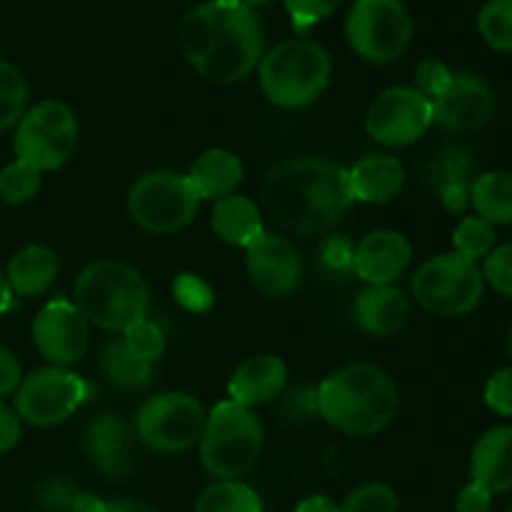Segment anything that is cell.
I'll return each mask as SVG.
<instances>
[{
  "instance_id": "cell-21",
  "label": "cell",
  "mask_w": 512,
  "mask_h": 512,
  "mask_svg": "<svg viewBox=\"0 0 512 512\" xmlns=\"http://www.w3.org/2000/svg\"><path fill=\"white\" fill-rule=\"evenodd\" d=\"M470 478L493 495L512 490V425L485 430L470 453Z\"/></svg>"
},
{
  "instance_id": "cell-46",
  "label": "cell",
  "mask_w": 512,
  "mask_h": 512,
  "mask_svg": "<svg viewBox=\"0 0 512 512\" xmlns=\"http://www.w3.org/2000/svg\"><path fill=\"white\" fill-rule=\"evenodd\" d=\"M238 3H243V5H250V8H255V5H260V3H268V0H238Z\"/></svg>"
},
{
  "instance_id": "cell-6",
  "label": "cell",
  "mask_w": 512,
  "mask_h": 512,
  "mask_svg": "<svg viewBox=\"0 0 512 512\" xmlns=\"http://www.w3.org/2000/svg\"><path fill=\"white\" fill-rule=\"evenodd\" d=\"M265 430L253 408L223 400L205 418L200 463L215 480H240L255 468Z\"/></svg>"
},
{
  "instance_id": "cell-26",
  "label": "cell",
  "mask_w": 512,
  "mask_h": 512,
  "mask_svg": "<svg viewBox=\"0 0 512 512\" xmlns=\"http://www.w3.org/2000/svg\"><path fill=\"white\" fill-rule=\"evenodd\" d=\"M470 203L485 223L512 225V173L488 170L470 185Z\"/></svg>"
},
{
  "instance_id": "cell-33",
  "label": "cell",
  "mask_w": 512,
  "mask_h": 512,
  "mask_svg": "<svg viewBox=\"0 0 512 512\" xmlns=\"http://www.w3.org/2000/svg\"><path fill=\"white\" fill-rule=\"evenodd\" d=\"M340 512H400V498L388 483H363L345 495Z\"/></svg>"
},
{
  "instance_id": "cell-32",
  "label": "cell",
  "mask_w": 512,
  "mask_h": 512,
  "mask_svg": "<svg viewBox=\"0 0 512 512\" xmlns=\"http://www.w3.org/2000/svg\"><path fill=\"white\" fill-rule=\"evenodd\" d=\"M40 175L43 173L20 163V160L5 165L0 170V200L8 205L30 203L40 190Z\"/></svg>"
},
{
  "instance_id": "cell-8",
  "label": "cell",
  "mask_w": 512,
  "mask_h": 512,
  "mask_svg": "<svg viewBox=\"0 0 512 512\" xmlns=\"http://www.w3.org/2000/svg\"><path fill=\"white\" fill-rule=\"evenodd\" d=\"M78 135V118L68 103L55 98L40 100L25 110L20 123L15 125V158L38 173H50L73 158Z\"/></svg>"
},
{
  "instance_id": "cell-10",
  "label": "cell",
  "mask_w": 512,
  "mask_h": 512,
  "mask_svg": "<svg viewBox=\"0 0 512 512\" xmlns=\"http://www.w3.org/2000/svg\"><path fill=\"white\" fill-rule=\"evenodd\" d=\"M345 40L365 63H395L410 48L413 18L403 0H355L345 18Z\"/></svg>"
},
{
  "instance_id": "cell-20",
  "label": "cell",
  "mask_w": 512,
  "mask_h": 512,
  "mask_svg": "<svg viewBox=\"0 0 512 512\" xmlns=\"http://www.w3.org/2000/svg\"><path fill=\"white\" fill-rule=\"evenodd\" d=\"M355 323L373 338H388L403 330L410 318V298L395 285H368L353 305Z\"/></svg>"
},
{
  "instance_id": "cell-15",
  "label": "cell",
  "mask_w": 512,
  "mask_h": 512,
  "mask_svg": "<svg viewBox=\"0 0 512 512\" xmlns=\"http://www.w3.org/2000/svg\"><path fill=\"white\" fill-rule=\"evenodd\" d=\"M433 123L448 133H475L495 113L493 88L480 75L453 73L433 100Z\"/></svg>"
},
{
  "instance_id": "cell-7",
  "label": "cell",
  "mask_w": 512,
  "mask_h": 512,
  "mask_svg": "<svg viewBox=\"0 0 512 512\" xmlns=\"http://www.w3.org/2000/svg\"><path fill=\"white\" fill-rule=\"evenodd\" d=\"M198 208L200 198L185 173L150 170L130 185L128 215L150 235L180 233L193 223Z\"/></svg>"
},
{
  "instance_id": "cell-16",
  "label": "cell",
  "mask_w": 512,
  "mask_h": 512,
  "mask_svg": "<svg viewBox=\"0 0 512 512\" xmlns=\"http://www.w3.org/2000/svg\"><path fill=\"white\" fill-rule=\"evenodd\" d=\"M245 265L250 283L268 298H288L303 275L300 253L288 238L278 233H263L255 238L245 248Z\"/></svg>"
},
{
  "instance_id": "cell-5",
  "label": "cell",
  "mask_w": 512,
  "mask_h": 512,
  "mask_svg": "<svg viewBox=\"0 0 512 512\" xmlns=\"http://www.w3.org/2000/svg\"><path fill=\"white\" fill-rule=\"evenodd\" d=\"M333 73L330 53L315 40H283L260 58V88L268 103L283 110L313 105L325 93Z\"/></svg>"
},
{
  "instance_id": "cell-13",
  "label": "cell",
  "mask_w": 512,
  "mask_h": 512,
  "mask_svg": "<svg viewBox=\"0 0 512 512\" xmlns=\"http://www.w3.org/2000/svg\"><path fill=\"white\" fill-rule=\"evenodd\" d=\"M433 125V103L413 85H393L370 103L365 130L370 138L388 148L413 145Z\"/></svg>"
},
{
  "instance_id": "cell-27",
  "label": "cell",
  "mask_w": 512,
  "mask_h": 512,
  "mask_svg": "<svg viewBox=\"0 0 512 512\" xmlns=\"http://www.w3.org/2000/svg\"><path fill=\"white\" fill-rule=\"evenodd\" d=\"M100 368H103L105 378L113 385L125 390H140L150 383L153 378V365L143 363L135 358L128 348H125L123 338L110 340L100 353Z\"/></svg>"
},
{
  "instance_id": "cell-34",
  "label": "cell",
  "mask_w": 512,
  "mask_h": 512,
  "mask_svg": "<svg viewBox=\"0 0 512 512\" xmlns=\"http://www.w3.org/2000/svg\"><path fill=\"white\" fill-rule=\"evenodd\" d=\"M123 343H125V348L135 355V358L143 360V363H148V365L158 363L165 353L163 330H160L155 323H150V320H140L138 325H133V328L125 330Z\"/></svg>"
},
{
  "instance_id": "cell-37",
  "label": "cell",
  "mask_w": 512,
  "mask_h": 512,
  "mask_svg": "<svg viewBox=\"0 0 512 512\" xmlns=\"http://www.w3.org/2000/svg\"><path fill=\"white\" fill-rule=\"evenodd\" d=\"M283 3L290 20H293V25L303 33L310 25L320 23V20L328 18L330 13H335V8H338L343 0H283Z\"/></svg>"
},
{
  "instance_id": "cell-29",
  "label": "cell",
  "mask_w": 512,
  "mask_h": 512,
  "mask_svg": "<svg viewBox=\"0 0 512 512\" xmlns=\"http://www.w3.org/2000/svg\"><path fill=\"white\" fill-rule=\"evenodd\" d=\"M28 80L8 60H0V130L15 128L28 110Z\"/></svg>"
},
{
  "instance_id": "cell-30",
  "label": "cell",
  "mask_w": 512,
  "mask_h": 512,
  "mask_svg": "<svg viewBox=\"0 0 512 512\" xmlns=\"http://www.w3.org/2000/svg\"><path fill=\"white\" fill-rule=\"evenodd\" d=\"M478 33L498 53H512V0H488L478 13Z\"/></svg>"
},
{
  "instance_id": "cell-36",
  "label": "cell",
  "mask_w": 512,
  "mask_h": 512,
  "mask_svg": "<svg viewBox=\"0 0 512 512\" xmlns=\"http://www.w3.org/2000/svg\"><path fill=\"white\" fill-rule=\"evenodd\" d=\"M480 270H483L485 285H490L503 298H512V243L495 245Z\"/></svg>"
},
{
  "instance_id": "cell-23",
  "label": "cell",
  "mask_w": 512,
  "mask_h": 512,
  "mask_svg": "<svg viewBox=\"0 0 512 512\" xmlns=\"http://www.w3.org/2000/svg\"><path fill=\"white\" fill-rule=\"evenodd\" d=\"M190 185L195 188L200 200H220L235 193L243 183L245 168L235 153L225 148H210L193 160L188 173Z\"/></svg>"
},
{
  "instance_id": "cell-25",
  "label": "cell",
  "mask_w": 512,
  "mask_h": 512,
  "mask_svg": "<svg viewBox=\"0 0 512 512\" xmlns=\"http://www.w3.org/2000/svg\"><path fill=\"white\" fill-rule=\"evenodd\" d=\"M210 225H213L215 235L233 248H248L255 238L265 233L258 205L238 193L215 200Z\"/></svg>"
},
{
  "instance_id": "cell-17",
  "label": "cell",
  "mask_w": 512,
  "mask_h": 512,
  "mask_svg": "<svg viewBox=\"0 0 512 512\" xmlns=\"http://www.w3.org/2000/svg\"><path fill=\"white\" fill-rule=\"evenodd\" d=\"M413 245L400 230H373L353 250L355 275L368 285H393L408 270Z\"/></svg>"
},
{
  "instance_id": "cell-1",
  "label": "cell",
  "mask_w": 512,
  "mask_h": 512,
  "mask_svg": "<svg viewBox=\"0 0 512 512\" xmlns=\"http://www.w3.org/2000/svg\"><path fill=\"white\" fill-rule=\"evenodd\" d=\"M178 45L195 73L213 83H240L260 65L265 30L258 13L238 0H208L180 18Z\"/></svg>"
},
{
  "instance_id": "cell-40",
  "label": "cell",
  "mask_w": 512,
  "mask_h": 512,
  "mask_svg": "<svg viewBox=\"0 0 512 512\" xmlns=\"http://www.w3.org/2000/svg\"><path fill=\"white\" fill-rule=\"evenodd\" d=\"M490 508H493V493L473 480L460 488L458 498H455V512H490Z\"/></svg>"
},
{
  "instance_id": "cell-11",
  "label": "cell",
  "mask_w": 512,
  "mask_h": 512,
  "mask_svg": "<svg viewBox=\"0 0 512 512\" xmlns=\"http://www.w3.org/2000/svg\"><path fill=\"white\" fill-rule=\"evenodd\" d=\"M203 403L190 393H158L135 413V438L153 453H185L200 443L205 428Z\"/></svg>"
},
{
  "instance_id": "cell-9",
  "label": "cell",
  "mask_w": 512,
  "mask_h": 512,
  "mask_svg": "<svg viewBox=\"0 0 512 512\" xmlns=\"http://www.w3.org/2000/svg\"><path fill=\"white\" fill-rule=\"evenodd\" d=\"M485 293L483 270L458 253L428 258L413 275V298L428 313L460 318L473 313Z\"/></svg>"
},
{
  "instance_id": "cell-44",
  "label": "cell",
  "mask_w": 512,
  "mask_h": 512,
  "mask_svg": "<svg viewBox=\"0 0 512 512\" xmlns=\"http://www.w3.org/2000/svg\"><path fill=\"white\" fill-rule=\"evenodd\" d=\"M100 512H158L150 505L138 503V500H118V503H108L100 508Z\"/></svg>"
},
{
  "instance_id": "cell-14",
  "label": "cell",
  "mask_w": 512,
  "mask_h": 512,
  "mask_svg": "<svg viewBox=\"0 0 512 512\" xmlns=\"http://www.w3.org/2000/svg\"><path fill=\"white\" fill-rule=\"evenodd\" d=\"M33 343L50 365L68 368L88 353L90 323L68 298H55L35 315Z\"/></svg>"
},
{
  "instance_id": "cell-45",
  "label": "cell",
  "mask_w": 512,
  "mask_h": 512,
  "mask_svg": "<svg viewBox=\"0 0 512 512\" xmlns=\"http://www.w3.org/2000/svg\"><path fill=\"white\" fill-rule=\"evenodd\" d=\"M13 308V290H10L5 275H0V318Z\"/></svg>"
},
{
  "instance_id": "cell-38",
  "label": "cell",
  "mask_w": 512,
  "mask_h": 512,
  "mask_svg": "<svg viewBox=\"0 0 512 512\" xmlns=\"http://www.w3.org/2000/svg\"><path fill=\"white\" fill-rule=\"evenodd\" d=\"M485 405L493 410L495 415L512 418V365L510 368L495 370L485 383Z\"/></svg>"
},
{
  "instance_id": "cell-28",
  "label": "cell",
  "mask_w": 512,
  "mask_h": 512,
  "mask_svg": "<svg viewBox=\"0 0 512 512\" xmlns=\"http://www.w3.org/2000/svg\"><path fill=\"white\" fill-rule=\"evenodd\" d=\"M193 512H263V500L243 480H215L195 500Z\"/></svg>"
},
{
  "instance_id": "cell-39",
  "label": "cell",
  "mask_w": 512,
  "mask_h": 512,
  "mask_svg": "<svg viewBox=\"0 0 512 512\" xmlns=\"http://www.w3.org/2000/svg\"><path fill=\"white\" fill-rule=\"evenodd\" d=\"M450 75H453V70H450L448 65L440 63V60H435V58H425V60H420L418 68H415L413 88H418L420 93L428 95V98L433 100L435 95L445 88V83L450 80Z\"/></svg>"
},
{
  "instance_id": "cell-12",
  "label": "cell",
  "mask_w": 512,
  "mask_h": 512,
  "mask_svg": "<svg viewBox=\"0 0 512 512\" xmlns=\"http://www.w3.org/2000/svg\"><path fill=\"white\" fill-rule=\"evenodd\" d=\"M90 385L68 368H40L20 380L15 390V413L20 423L53 428L65 423L88 400Z\"/></svg>"
},
{
  "instance_id": "cell-42",
  "label": "cell",
  "mask_w": 512,
  "mask_h": 512,
  "mask_svg": "<svg viewBox=\"0 0 512 512\" xmlns=\"http://www.w3.org/2000/svg\"><path fill=\"white\" fill-rule=\"evenodd\" d=\"M20 433H23V425H20L18 413L0 400V455L10 453L20 443Z\"/></svg>"
},
{
  "instance_id": "cell-3",
  "label": "cell",
  "mask_w": 512,
  "mask_h": 512,
  "mask_svg": "<svg viewBox=\"0 0 512 512\" xmlns=\"http://www.w3.org/2000/svg\"><path fill=\"white\" fill-rule=\"evenodd\" d=\"M315 403L330 428L353 438H370L398 415V388L378 365L350 363L320 383Z\"/></svg>"
},
{
  "instance_id": "cell-48",
  "label": "cell",
  "mask_w": 512,
  "mask_h": 512,
  "mask_svg": "<svg viewBox=\"0 0 512 512\" xmlns=\"http://www.w3.org/2000/svg\"><path fill=\"white\" fill-rule=\"evenodd\" d=\"M508 512H512V505H510V510H508Z\"/></svg>"
},
{
  "instance_id": "cell-31",
  "label": "cell",
  "mask_w": 512,
  "mask_h": 512,
  "mask_svg": "<svg viewBox=\"0 0 512 512\" xmlns=\"http://www.w3.org/2000/svg\"><path fill=\"white\" fill-rule=\"evenodd\" d=\"M453 248V253L463 255L473 263L485 260L495 248V228L478 215H465L453 230Z\"/></svg>"
},
{
  "instance_id": "cell-18",
  "label": "cell",
  "mask_w": 512,
  "mask_h": 512,
  "mask_svg": "<svg viewBox=\"0 0 512 512\" xmlns=\"http://www.w3.org/2000/svg\"><path fill=\"white\" fill-rule=\"evenodd\" d=\"M85 455L105 478H128L135 470V433L118 415H100L85 430Z\"/></svg>"
},
{
  "instance_id": "cell-2",
  "label": "cell",
  "mask_w": 512,
  "mask_h": 512,
  "mask_svg": "<svg viewBox=\"0 0 512 512\" xmlns=\"http://www.w3.org/2000/svg\"><path fill=\"white\" fill-rule=\"evenodd\" d=\"M270 218L295 235H323L338 228L353 208L348 168L330 158H290L263 183Z\"/></svg>"
},
{
  "instance_id": "cell-43",
  "label": "cell",
  "mask_w": 512,
  "mask_h": 512,
  "mask_svg": "<svg viewBox=\"0 0 512 512\" xmlns=\"http://www.w3.org/2000/svg\"><path fill=\"white\" fill-rule=\"evenodd\" d=\"M295 512H340V503L330 495H308L295 505Z\"/></svg>"
},
{
  "instance_id": "cell-41",
  "label": "cell",
  "mask_w": 512,
  "mask_h": 512,
  "mask_svg": "<svg viewBox=\"0 0 512 512\" xmlns=\"http://www.w3.org/2000/svg\"><path fill=\"white\" fill-rule=\"evenodd\" d=\"M20 380H23V370H20L18 358L0 345V400L13 395L18 390Z\"/></svg>"
},
{
  "instance_id": "cell-4",
  "label": "cell",
  "mask_w": 512,
  "mask_h": 512,
  "mask_svg": "<svg viewBox=\"0 0 512 512\" xmlns=\"http://www.w3.org/2000/svg\"><path fill=\"white\" fill-rule=\"evenodd\" d=\"M90 325L120 333L148 320L150 288L143 275L120 260H95L73 283V300Z\"/></svg>"
},
{
  "instance_id": "cell-22",
  "label": "cell",
  "mask_w": 512,
  "mask_h": 512,
  "mask_svg": "<svg viewBox=\"0 0 512 512\" xmlns=\"http://www.w3.org/2000/svg\"><path fill=\"white\" fill-rule=\"evenodd\" d=\"M350 190L360 203L383 205L398 198L405 188V168L388 153H373L360 158L348 170Z\"/></svg>"
},
{
  "instance_id": "cell-19",
  "label": "cell",
  "mask_w": 512,
  "mask_h": 512,
  "mask_svg": "<svg viewBox=\"0 0 512 512\" xmlns=\"http://www.w3.org/2000/svg\"><path fill=\"white\" fill-rule=\"evenodd\" d=\"M285 383H288V365L283 358L270 353L253 355V358L243 360L230 375L228 395L233 403L255 408V405L278 398Z\"/></svg>"
},
{
  "instance_id": "cell-24",
  "label": "cell",
  "mask_w": 512,
  "mask_h": 512,
  "mask_svg": "<svg viewBox=\"0 0 512 512\" xmlns=\"http://www.w3.org/2000/svg\"><path fill=\"white\" fill-rule=\"evenodd\" d=\"M58 273L60 260L55 250H50L48 245H25L10 258L5 280L13 295L33 298V295H43L55 283Z\"/></svg>"
},
{
  "instance_id": "cell-35",
  "label": "cell",
  "mask_w": 512,
  "mask_h": 512,
  "mask_svg": "<svg viewBox=\"0 0 512 512\" xmlns=\"http://www.w3.org/2000/svg\"><path fill=\"white\" fill-rule=\"evenodd\" d=\"M173 295L190 313H208L215 303V293L200 275L180 273L173 280Z\"/></svg>"
},
{
  "instance_id": "cell-47",
  "label": "cell",
  "mask_w": 512,
  "mask_h": 512,
  "mask_svg": "<svg viewBox=\"0 0 512 512\" xmlns=\"http://www.w3.org/2000/svg\"><path fill=\"white\" fill-rule=\"evenodd\" d=\"M508 355H510V360H512V325H510V333H508Z\"/></svg>"
}]
</instances>
